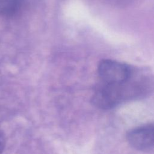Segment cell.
<instances>
[{
  "mask_svg": "<svg viewBox=\"0 0 154 154\" xmlns=\"http://www.w3.org/2000/svg\"><path fill=\"white\" fill-rule=\"evenodd\" d=\"M129 144L137 150H146L154 146V123L138 126L127 134Z\"/></svg>",
  "mask_w": 154,
  "mask_h": 154,
  "instance_id": "3",
  "label": "cell"
},
{
  "mask_svg": "<svg viewBox=\"0 0 154 154\" xmlns=\"http://www.w3.org/2000/svg\"><path fill=\"white\" fill-rule=\"evenodd\" d=\"M5 146V138L2 132L0 131V153H1L4 149Z\"/></svg>",
  "mask_w": 154,
  "mask_h": 154,
  "instance_id": "5",
  "label": "cell"
},
{
  "mask_svg": "<svg viewBox=\"0 0 154 154\" xmlns=\"http://www.w3.org/2000/svg\"><path fill=\"white\" fill-rule=\"evenodd\" d=\"M97 72L103 83L119 84L129 80L134 70L129 65L118 61L105 59L98 64Z\"/></svg>",
  "mask_w": 154,
  "mask_h": 154,
  "instance_id": "2",
  "label": "cell"
},
{
  "mask_svg": "<svg viewBox=\"0 0 154 154\" xmlns=\"http://www.w3.org/2000/svg\"><path fill=\"white\" fill-rule=\"evenodd\" d=\"M119 84L103 83L95 90L92 96L93 103L100 109H108L122 102L138 98L146 94L150 88V82L146 77L132 79Z\"/></svg>",
  "mask_w": 154,
  "mask_h": 154,
  "instance_id": "1",
  "label": "cell"
},
{
  "mask_svg": "<svg viewBox=\"0 0 154 154\" xmlns=\"http://www.w3.org/2000/svg\"><path fill=\"white\" fill-rule=\"evenodd\" d=\"M22 0H0V16L11 17L20 9Z\"/></svg>",
  "mask_w": 154,
  "mask_h": 154,
  "instance_id": "4",
  "label": "cell"
}]
</instances>
